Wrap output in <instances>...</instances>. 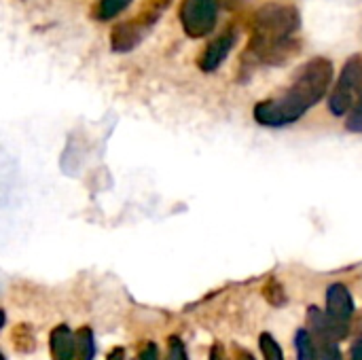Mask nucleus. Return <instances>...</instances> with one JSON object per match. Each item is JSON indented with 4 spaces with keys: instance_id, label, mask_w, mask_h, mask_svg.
<instances>
[{
    "instance_id": "obj_5",
    "label": "nucleus",
    "mask_w": 362,
    "mask_h": 360,
    "mask_svg": "<svg viewBox=\"0 0 362 360\" xmlns=\"http://www.w3.org/2000/svg\"><path fill=\"white\" fill-rule=\"evenodd\" d=\"M218 11V0H182L180 23L191 38H204L216 28Z\"/></svg>"
},
{
    "instance_id": "obj_1",
    "label": "nucleus",
    "mask_w": 362,
    "mask_h": 360,
    "mask_svg": "<svg viewBox=\"0 0 362 360\" xmlns=\"http://www.w3.org/2000/svg\"><path fill=\"white\" fill-rule=\"evenodd\" d=\"M301 28L297 6L284 2L263 4L250 23L248 49L242 55V64H286L301 49L295 34Z\"/></svg>"
},
{
    "instance_id": "obj_12",
    "label": "nucleus",
    "mask_w": 362,
    "mask_h": 360,
    "mask_svg": "<svg viewBox=\"0 0 362 360\" xmlns=\"http://www.w3.org/2000/svg\"><path fill=\"white\" fill-rule=\"evenodd\" d=\"M261 352H263V359L265 360H284L282 356V350L278 346V342L269 335V333H263L261 335Z\"/></svg>"
},
{
    "instance_id": "obj_7",
    "label": "nucleus",
    "mask_w": 362,
    "mask_h": 360,
    "mask_svg": "<svg viewBox=\"0 0 362 360\" xmlns=\"http://www.w3.org/2000/svg\"><path fill=\"white\" fill-rule=\"evenodd\" d=\"M238 38H240V30L235 28V25H229L227 30H223L214 40H210L208 45H206V49L202 51V55H199V68L204 70V72H214L225 59H227V55L231 53V49L235 47V42H238Z\"/></svg>"
},
{
    "instance_id": "obj_22",
    "label": "nucleus",
    "mask_w": 362,
    "mask_h": 360,
    "mask_svg": "<svg viewBox=\"0 0 362 360\" xmlns=\"http://www.w3.org/2000/svg\"><path fill=\"white\" fill-rule=\"evenodd\" d=\"M0 360H4V359H2V354H0Z\"/></svg>"
},
{
    "instance_id": "obj_11",
    "label": "nucleus",
    "mask_w": 362,
    "mask_h": 360,
    "mask_svg": "<svg viewBox=\"0 0 362 360\" xmlns=\"http://www.w3.org/2000/svg\"><path fill=\"white\" fill-rule=\"evenodd\" d=\"M76 354L81 360H91L95 354V344H93V333L89 329H81L76 333Z\"/></svg>"
},
{
    "instance_id": "obj_8",
    "label": "nucleus",
    "mask_w": 362,
    "mask_h": 360,
    "mask_svg": "<svg viewBox=\"0 0 362 360\" xmlns=\"http://www.w3.org/2000/svg\"><path fill=\"white\" fill-rule=\"evenodd\" d=\"M51 354L53 360H74L76 354V337L70 333L66 325H59L51 333Z\"/></svg>"
},
{
    "instance_id": "obj_16",
    "label": "nucleus",
    "mask_w": 362,
    "mask_h": 360,
    "mask_svg": "<svg viewBox=\"0 0 362 360\" xmlns=\"http://www.w3.org/2000/svg\"><path fill=\"white\" fill-rule=\"evenodd\" d=\"M350 360H362V337L354 342L352 352H350Z\"/></svg>"
},
{
    "instance_id": "obj_4",
    "label": "nucleus",
    "mask_w": 362,
    "mask_h": 360,
    "mask_svg": "<svg viewBox=\"0 0 362 360\" xmlns=\"http://www.w3.org/2000/svg\"><path fill=\"white\" fill-rule=\"evenodd\" d=\"M362 95V57L354 55L346 62L341 76L335 83V89L329 100V108L333 115L341 117L346 112H352L356 102Z\"/></svg>"
},
{
    "instance_id": "obj_20",
    "label": "nucleus",
    "mask_w": 362,
    "mask_h": 360,
    "mask_svg": "<svg viewBox=\"0 0 362 360\" xmlns=\"http://www.w3.org/2000/svg\"><path fill=\"white\" fill-rule=\"evenodd\" d=\"M235 2H240V0H225V4H229V6H231V4H235Z\"/></svg>"
},
{
    "instance_id": "obj_18",
    "label": "nucleus",
    "mask_w": 362,
    "mask_h": 360,
    "mask_svg": "<svg viewBox=\"0 0 362 360\" xmlns=\"http://www.w3.org/2000/svg\"><path fill=\"white\" fill-rule=\"evenodd\" d=\"M210 360H223V348H221V346H214V348H212Z\"/></svg>"
},
{
    "instance_id": "obj_6",
    "label": "nucleus",
    "mask_w": 362,
    "mask_h": 360,
    "mask_svg": "<svg viewBox=\"0 0 362 360\" xmlns=\"http://www.w3.org/2000/svg\"><path fill=\"white\" fill-rule=\"evenodd\" d=\"M354 316V301L344 284H333L327 291V312L325 323L333 337H344L348 333L350 320Z\"/></svg>"
},
{
    "instance_id": "obj_21",
    "label": "nucleus",
    "mask_w": 362,
    "mask_h": 360,
    "mask_svg": "<svg viewBox=\"0 0 362 360\" xmlns=\"http://www.w3.org/2000/svg\"><path fill=\"white\" fill-rule=\"evenodd\" d=\"M244 360H255V359H252L250 354H244Z\"/></svg>"
},
{
    "instance_id": "obj_2",
    "label": "nucleus",
    "mask_w": 362,
    "mask_h": 360,
    "mask_svg": "<svg viewBox=\"0 0 362 360\" xmlns=\"http://www.w3.org/2000/svg\"><path fill=\"white\" fill-rule=\"evenodd\" d=\"M333 81V64L327 57H316L299 68L293 83L276 98L255 106V119L267 127H282L299 121L312 106H316Z\"/></svg>"
},
{
    "instance_id": "obj_13",
    "label": "nucleus",
    "mask_w": 362,
    "mask_h": 360,
    "mask_svg": "<svg viewBox=\"0 0 362 360\" xmlns=\"http://www.w3.org/2000/svg\"><path fill=\"white\" fill-rule=\"evenodd\" d=\"M348 129H350V132H362V95L361 100L356 102V106L352 108V112H350Z\"/></svg>"
},
{
    "instance_id": "obj_10",
    "label": "nucleus",
    "mask_w": 362,
    "mask_h": 360,
    "mask_svg": "<svg viewBox=\"0 0 362 360\" xmlns=\"http://www.w3.org/2000/svg\"><path fill=\"white\" fill-rule=\"evenodd\" d=\"M295 346H297V359L299 360H318V346L312 337V333L308 329H301L295 337Z\"/></svg>"
},
{
    "instance_id": "obj_3",
    "label": "nucleus",
    "mask_w": 362,
    "mask_h": 360,
    "mask_svg": "<svg viewBox=\"0 0 362 360\" xmlns=\"http://www.w3.org/2000/svg\"><path fill=\"white\" fill-rule=\"evenodd\" d=\"M170 2L172 0H148L140 8V13L136 17L115 25L112 32H110V47H112V51L125 53V51L136 49L144 40V36L153 30V25L163 15V11L170 6Z\"/></svg>"
},
{
    "instance_id": "obj_19",
    "label": "nucleus",
    "mask_w": 362,
    "mask_h": 360,
    "mask_svg": "<svg viewBox=\"0 0 362 360\" xmlns=\"http://www.w3.org/2000/svg\"><path fill=\"white\" fill-rule=\"evenodd\" d=\"M2 325H4V314L0 312V329H2Z\"/></svg>"
},
{
    "instance_id": "obj_17",
    "label": "nucleus",
    "mask_w": 362,
    "mask_h": 360,
    "mask_svg": "<svg viewBox=\"0 0 362 360\" xmlns=\"http://www.w3.org/2000/svg\"><path fill=\"white\" fill-rule=\"evenodd\" d=\"M106 360H125V352H123L121 348H115V350L108 354V359Z\"/></svg>"
},
{
    "instance_id": "obj_9",
    "label": "nucleus",
    "mask_w": 362,
    "mask_h": 360,
    "mask_svg": "<svg viewBox=\"0 0 362 360\" xmlns=\"http://www.w3.org/2000/svg\"><path fill=\"white\" fill-rule=\"evenodd\" d=\"M129 4H132V0H98L95 6H93V19L110 21L119 13H123Z\"/></svg>"
},
{
    "instance_id": "obj_15",
    "label": "nucleus",
    "mask_w": 362,
    "mask_h": 360,
    "mask_svg": "<svg viewBox=\"0 0 362 360\" xmlns=\"http://www.w3.org/2000/svg\"><path fill=\"white\" fill-rule=\"evenodd\" d=\"M138 360H159L157 346H155V344H146V346H144V350L140 352V359Z\"/></svg>"
},
{
    "instance_id": "obj_14",
    "label": "nucleus",
    "mask_w": 362,
    "mask_h": 360,
    "mask_svg": "<svg viewBox=\"0 0 362 360\" xmlns=\"http://www.w3.org/2000/svg\"><path fill=\"white\" fill-rule=\"evenodd\" d=\"M168 360H187V352L185 346L178 337L170 339V350H168Z\"/></svg>"
}]
</instances>
